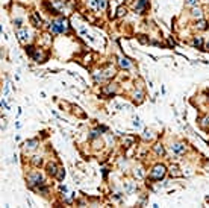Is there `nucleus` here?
Returning <instances> with one entry per match:
<instances>
[{"mask_svg":"<svg viewBox=\"0 0 209 208\" xmlns=\"http://www.w3.org/2000/svg\"><path fill=\"white\" fill-rule=\"evenodd\" d=\"M49 31L52 34H67L70 31V23L65 17H56L49 23Z\"/></svg>","mask_w":209,"mask_h":208,"instance_id":"f257e3e1","label":"nucleus"},{"mask_svg":"<svg viewBox=\"0 0 209 208\" xmlns=\"http://www.w3.org/2000/svg\"><path fill=\"white\" fill-rule=\"evenodd\" d=\"M26 181H27V187H29V188H34V190H37L38 187L44 185V178H42V175L40 172H31V173L27 175Z\"/></svg>","mask_w":209,"mask_h":208,"instance_id":"f03ea898","label":"nucleus"},{"mask_svg":"<svg viewBox=\"0 0 209 208\" xmlns=\"http://www.w3.org/2000/svg\"><path fill=\"white\" fill-rule=\"evenodd\" d=\"M165 175H167V167L164 164H156L150 170V179L152 181H161L165 178Z\"/></svg>","mask_w":209,"mask_h":208,"instance_id":"7ed1b4c3","label":"nucleus"},{"mask_svg":"<svg viewBox=\"0 0 209 208\" xmlns=\"http://www.w3.org/2000/svg\"><path fill=\"white\" fill-rule=\"evenodd\" d=\"M15 35H17V38L21 43H27L31 40V32L27 31V28H18L17 32H15Z\"/></svg>","mask_w":209,"mask_h":208,"instance_id":"20e7f679","label":"nucleus"},{"mask_svg":"<svg viewBox=\"0 0 209 208\" xmlns=\"http://www.w3.org/2000/svg\"><path fill=\"white\" fill-rule=\"evenodd\" d=\"M47 52H44V49L41 47H37L35 49V52H34V55H32V59L35 61V62H44L45 59H47Z\"/></svg>","mask_w":209,"mask_h":208,"instance_id":"39448f33","label":"nucleus"},{"mask_svg":"<svg viewBox=\"0 0 209 208\" xmlns=\"http://www.w3.org/2000/svg\"><path fill=\"white\" fill-rule=\"evenodd\" d=\"M170 149H171V152L173 154H176V155H182V154H185V150H186V146L183 144V143H173L171 146H170Z\"/></svg>","mask_w":209,"mask_h":208,"instance_id":"423d86ee","label":"nucleus"},{"mask_svg":"<svg viewBox=\"0 0 209 208\" xmlns=\"http://www.w3.org/2000/svg\"><path fill=\"white\" fill-rule=\"evenodd\" d=\"M88 6L97 11H102L106 8V0H88Z\"/></svg>","mask_w":209,"mask_h":208,"instance_id":"0eeeda50","label":"nucleus"},{"mask_svg":"<svg viewBox=\"0 0 209 208\" xmlns=\"http://www.w3.org/2000/svg\"><path fill=\"white\" fill-rule=\"evenodd\" d=\"M29 21L35 26V28H41L42 26V20L41 17H40V12H31V15H29Z\"/></svg>","mask_w":209,"mask_h":208,"instance_id":"6e6552de","label":"nucleus"},{"mask_svg":"<svg viewBox=\"0 0 209 208\" xmlns=\"http://www.w3.org/2000/svg\"><path fill=\"white\" fill-rule=\"evenodd\" d=\"M133 9H135V12L142 14V12L147 9V0H136V2L133 3Z\"/></svg>","mask_w":209,"mask_h":208,"instance_id":"1a4fd4ad","label":"nucleus"},{"mask_svg":"<svg viewBox=\"0 0 209 208\" xmlns=\"http://www.w3.org/2000/svg\"><path fill=\"white\" fill-rule=\"evenodd\" d=\"M117 84H109V85H106L103 90H102V93L103 94H108V96H111V94H115L117 93Z\"/></svg>","mask_w":209,"mask_h":208,"instance_id":"9d476101","label":"nucleus"},{"mask_svg":"<svg viewBox=\"0 0 209 208\" xmlns=\"http://www.w3.org/2000/svg\"><path fill=\"white\" fill-rule=\"evenodd\" d=\"M118 65H120L121 69H124V70H129V69L132 67V62H130L127 58H123V56H120V58H118Z\"/></svg>","mask_w":209,"mask_h":208,"instance_id":"9b49d317","label":"nucleus"},{"mask_svg":"<svg viewBox=\"0 0 209 208\" xmlns=\"http://www.w3.org/2000/svg\"><path fill=\"white\" fill-rule=\"evenodd\" d=\"M58 170H59V166H58L56 163H49V164H47V173H49V175L56 176Z\"/></svg>","mask_w":209,"mask_h":208,"instance_id":"f8f14e48","label":"nucleus"},{"mask_svg":"<svg viewBox=\"0 0 209 208\" xmlns=\"http://www.w3.org/2000/svg\"><path fill=\"white\" fill-rule=\"evenodd\" d=\"M38 144H40V143H38V140H35V138H34V140H27V141L24 143V147H26V149H29V150H34V149H37V147H38Z\"/></svg>","mask_w":209,"mask_h":208,"instance_id":"ddd939ff","label":"nucleus"},{"mask_svg":"<svg viewBox=\"0 0 209 208\" xmlns=\"http://www.w3.org/2000/svg\"><path fill=\"white\" fill-rule=\"evenodd\" d=\"M196 29H199V31H206L208 29V21H205V20H199L197 23H196Z\"/></svg>","mask_w":209,"mask_h":208,"instance_id":"4468645a","label":"nucleus"},{"mask_svg":"<svg viewBox=\"0 0 209 208\" xmlns=\"http://www.w3.org/2000/svg\"><path fill=\"white\" fill-rule=\"evenodd\" d=\"M153 149H155V152H156V155H159V157H164L165 155V149H164V146L162 144H155L153 146Z\"/></svg>","mask_w":209,"mask_h":208,"instance_id":"2eb2a0df","label":"nucleus"},{"mask_svg":"<svg viewBox=\"0 0 209 208\" xmlns=\"http://www.w3.org/2000/svg\"><path fill=\"white\" fill-rule=\"evenodd\" d=\"M193 46L197 47V49H203V38H202V37H194Z\"/></svg>","mask_w":209,"mask_h":208,"instance_id":"dca6fc26","label":"nucleus"},{"mask_svg":"<svg viewBox=\"0 0 209 208\" xmlns=\"http://www.w3.org/2000/svg\"><path fill=\"white\" fill-rule=\"evenodd\" d=\"M191 15L200 20V18H202V15H203V11H202L200 8H197V6H196V8H193V12H191Z\"/></svg>","mask_w":209,"mask_h":208,"instance_id":"f3484780","label":"nucleus"},{"mask_svg":"<svg viewBox=\"0 0 209 208\" xmlns=\"http://www.w3.org/2000/svg\"><path fill=\"white\" fill-rule=\"evenodd\" d=\"M35 46H32V44H26V47H24V50H26V53L32 58V55H34V52H35Z\"/></svg>","mask_w":209,"mask_h":208,"instance_id":"a211bd4d","label":"nucleus"},{"mask_svg":"<svg viewBox=\"0 0 209 208\" xmlns=\"http://www.w3.org/2000/svg\"><path fill=\"white\" fill-rule=\"evenodd\" d=\"M142 97H144V94H142V91H138V93H133V100L135 102H142Z\"/></svg>","mask_w":209,"mask_h":208,"instance_id":"6ab92c4d","label":"nucleus"},{"mask_svg":"<svg viewBox=\"0 0 209 208\" xmlns=\"http://www.w3.org/2000/svg\"><path fill=\"white\" fill-rule=\"evenodd\" d=\"M64 176H65V170H64L62 167H59V170H58V173H56V179H58V181H62Z\"/></svg>","mask_w":209,"mask_h":208,"instance_id":"aec40b11","label":"nucleus"},{"mask_svg":"<svg viewBox=\"0 0 209 208\" xmlns=\"http://www.w3.org/2000/svg\"><path fill=\"white\" fill-rule=\"evenodd\" d=\"M97 137H100V129H95V131H91V132H89V138H91V140H94V138H97Z\"/></svg>","mask_w":209,"mask_h":208,"instance_id":"412c9836","label":"nucleus"},{"mask_svg":"<svg viewBox=\"0 0 209 208\" xmlns=\"http://www.w3.org/2000/svg\"><path fill=\"white\" fill-rule=\"evenodd\" d=\"M126 12H127V9H126L124 6H120L117 9V17H123V15H126Z\"/></svg>","mask_w":209,"mask_h":208,"instance_id":"4be33fe9","label":"nucleus"},{"mask_svg":"<svg viewBox=\"0 0 209 208\" xmlns=\"http://www.w3.org/2000/svg\"><path fill=\"white\" fill-rule=\"evenodd\" d=\"M200 125L203 126V128H208V126H209V116H206V117H203V119L200 120Z\"/></svg>","mask_w":209,"mask_h":208,"instance_id":"5701e85b","label":"nucleus"},{"mask_svg":"<svg viewBox=\"0 0 209 208\" xmlns=\"http://www.w3.org/2000/svg\"><path fill=\"white\" fill-rule=\"evenodd\" d=\"M32 163H34V166H41V163H42V158H41V157H34V160H32Z\"/></svg>","mask_w":209,"mask_h":208,"instance_id":"b1692460","label":"nucleus"},{"mask_svg":"<svg viewBox=\"0 0 209 208\" xmlns=\"http://www.w3.org/2000/svg\"><path fill=\"white\" fill-rule=\"evenodd\" d=\"M186 5L191 6V8H196L199 5V0H186Z\"/></svg>","mask_w":209,"mask_h":208,"instance_id":"393cba45","label":"nucleus"},{"mask_svg":"<svg viewBox=\"0 0 209 208\" xmlns=\"http://www.w3.org/2000/svg\"><path fill=\"white\" fill-rule=\"evenodd\" d=\"M177 170H179V169H176V167H174V169H171V172H170V173H171V176H176V178H177V176H182V173H180V172H177Z\"/></svg>","mask_w":209,"mask_h":208,"instance_id":"a878e982","label":"nucleus"},{"mask_svg":"<svg viewBox=\"0 0 209 208\" xmlns=\"http://www.w3.org/2000/svg\"><path fill=\"white\" fill-rule=\"evenodd\" d=\"M123 143H124V146H130V144L133 143V138H132V137H129V138L123 140Z\"/></svg>","mask_w":209,"mask_h":208,"instance_id":"bb28decb","label":"nucleus"},{"mask_svg":"<svg viewBox=\"0 0 209 208\" xmlns=\"http://www.w3.org/2000/svg\"><path fill=\"white\" fill-rule=\"evenodd\" d=\"M144 138H146V140H150V138H152V131H144Z\"/></svg>","mask_w":209,"mask_h":208,"instance_id":"cd10ccee","label":"nucleus"},{"mask_svg":"<svg viewBox=\"0 0 209 208\" xmlns=\"http://www.w3.org/2000/svg\"><path fill=\"white\" fill-rule=\"evenodd\" d=\"M61 191H67V187H65V185H61Z\"/></svg>","mask_w":209,"mask_h":208,"instance_id":"c85d7f7f","label":"nucleus"},{"mask_svg":"<svg viewBox=\"0 0 209 208\" xmlns=\"http://www.w3.org/2000/svg\"><path fill=\"white\" fill-rule=\"evenodd\" d=\"M206 50H209V40H208V43H206Z\"/></svg>","mask_w":209,"mask_h":208,"instance_id":"c756f323","label":"nucleus"},{"mask_svg":"<svg viewBox=\"0 0 209 208\" xmlns=\"http://www.w3.org/2000/svg\"><path fill=\"white\" fill-rule=\"evenodd\" d=\"M208 102H209V93H208Z\"/></svg>","mask_w":209,"mask_h":208,"instance_id":"7c9ffc66","label":"nucleus"},{"mask_svg":"<svg viewBox=\"0 0 209 208\" xmlns=\"http://www.w3.org/2000/svg\"><path fill=\"white\" fill-rule=\"evenodd\" d=\"M208 2H209V0H208Z\"/></svg>","mask_w":209,"mask_h":208,"instance_id":"2f4dec72","label":"nucleus"}]
</instances>
